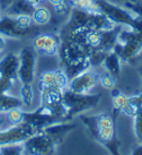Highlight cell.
Returning a JSON list of instances; mask_svg holds the SVG:
<instances>
[{
	"label": "cell",
	"mask_w": 142,
	"mask_h": 155,
	"mask_svg": "<svg viewBox=\"0 0 142 155\" xmlns=\"http://www.w3.org/2000/svg\"><path fill=\"white\" fill-rule=\"evenodd\" d=\"M116 25L109 21L102 12H91L89 13V22H88V28L95 31H107L115 28Z\"/></svg>",
	"instance_id": "9a60e30c"
},
{
	"label": "cell",
	"mask_w": 142,
	"mask_h": 155,
	"mask_svg": "<svg viewBox=\"0 0 142 155\" xmlns=\"http://www.w3.org/2000/svg\"><path fill=\"white\" fill-rule=\"evenodd\" d=\"M137 1H142V0H137Z\"/></svg>",
	"instance_id": "60d3db41"
},
{
	"label": "cell",
	"mask_w": 142,
	"mask_h": 155,
	"mask_svg": "<svg viewBox=\"0 0 142 155\" xmlns=\"http://www.w3.org/2000/svg\"><path fill=\"white\" fill-rule=\"evenodd\" d=\"M74 128H76V125H73L71 122H68V121H62V122H55V124H52V125L47 126V127H45L41 131H43L46 135L51 136L52 138L58 139V140H60L62 143L63 138L65 137V135L70 133Z\"/></svg>",
	"instance_id": "5bb4252c"
},
{
	"label": "cell",
	"mask_w": 142,
	"mask_h": 155,
	"mask_svg": "<svg viewBox=\"0 0 142 155\" xmlns=\"http://www.w3.org/2000/svg\"><path fill=\"white\" fill-rule=\"evenodd\" d=\"M35 7L27 1V0H14L13 4L6 10L7 15L10 16H18V15H28L32 16L34 13Z\"/></svg>",
	"instance_id": "d6986e66"
},
{
	"label": "cell",
	"mask_w": 142,
	"mask_h": 155,
	"mask_svg": "<svg viewBox=\"0 0 142 155\" xmlns=\"http://www.w3.org/2000/svg\"><path fill=\"white\" fill-rule=\"evenodd\" d=\"M113 51L122 62L132 64L142 52V34L129 26H121L117 34V43Z\"/></svg>",
	"instance_id": "6da1fadb"
},
{
	"label": "cell",
	"mask_w": 142,
	"mask_h": 155,
	"mask_svg": "<svg viewBox=\"0 0 142 155\" xmlns=\"http://www.w3.org/2000/svg\"><path fill=\"white\" fill-rule=\"evenodd\" d=\"M23 103L22 100L14 96V95H9L8 93H4L0 94V113H6L9 110L15 108H22Z\"/></svg>",
	"instance_id": "ffe728a7"
},
{
	"label": "cell",
	"mask_w": 142,
	"mask_h": 155,
	"mask_svg": "<svg viewBox=\"0 0 142 155\" xmlns=\"http://www.w3.org/2000/svg\"><path fill=\"white\" fill-rule=\"evenodd\" d=\"M17 79L22 84H33L36 70V52L33 47H24L19 52Z\"/></svg>",
	"instance_id": "5b68a950"
},
{
	"label": "cell",
	"mask_w": 142,
	"mask_h": 155,
	"mask_svg": "<svg viewBox=\"0 0 142 155\" xmlns=\"http://www.w3.org/2000/svg\"><path fill=\"white\" fill-rule=\"evenodd\" d=\"M5 44H6V42H5V38L0 35V51L5 48Z\"/></svg>",
	"instance_id": "8d00e7d4"
},
{
	"label": "cell",
	"mask_w": 142,
	"mask_h": 155,
	"mask_svg": "<svg viewBox=\"0 0 142 155\" xmlns=\"http://www.w3.org/2000/svg\"><path fill=\"white\" fill-rule=\"evenodd\" d=\"M13 1L14 0H0V7L5 10H7L9 6L13 4Z\"/></svg>",
	"instance_id": "d6a6232c"
},
{
	"label": "cell",
	"mask_w": 142,
	"mask_h": 155,
	"mask_svg": "<svg viewBox=\"0 0 142 155\" xmlns=\"http://www.w3.org/2000/svg\"><path fill=\"white\" fill-rule=\"evenodd\" d=\"M55 87V70L44 71L39 75V90L44 87Z\"/></svg>",
	"instance_id": "cb8c5ba5"
},
{
	"label": "cell",
	"mask_w": 142,
	"mask_h": 155,
	"mask_svg": "<svg viewBox=\"0 0 142 155\" xmlns=\"http://www.w3.org/2000/svg\"><path fill=\"white\" fill-rule=\"evenodd\" d=\"M124 1H126V0H124Z\"/></svg>",
	"instance_id": "b9f144b4"
},
{
	"label": "cell",
	"mask_w": 142,
	"mask_h": 155,
	"mask_svg": "<svg viewBox=\"0 0 142 155\" xmlns=\"http://www.w3.org/2000/svg\"><path fill=\"white\" fill-rule=\"evenodd\" d=\"M18 67L19 56L10 52L0 60V75L16 81L18 76Z\"/></svg>",
	"instance_id": "8fae6325"
},
{
	"label": "cell",
	"mask_w": 142,
	"mask_h": 155,
	"mask_svg": "<svg viewBox=\"0 0 142 155\" xmlns=\"http://www.w3.org/2000/svg\"><path fill=\"white\" fill-rule=\"evenodd\" d=\"M98 10L112 21L116 26H131L133 25L135 15L125 7H121L108 1V0H96Z\"/></svg>",
	"instance_id": "277c9868"
},
{
	"label": "cell",
	"mask_w": 142,
	"mask_h": 155,
	"mask_svg": "<svg viewBox=\"0 0 142 155\" xmlns=\"http://www.w3.org/2000/svg\"><path fill=\"white\" fill-rule=\"evenodd\" d=\"M61 144L60 140L52 138L43 131L35 133L24 144L25 155H54L56 147Z\"/></svg>",
	"instance_id": "3957f363"
},
{
	"label": "cell",
	"mask_w": 142,
	"mask_h": 155,
	"mask_svg": "<svg viewBox=\"0 0 142 155\" xmlns=\"http://www.w3.org/2000/svg\"><path fill=\"white\" fill-rule=\"evenodd\" d=\"M112 94H113V109L115 111L124 113V114L130 117L135 116V113L138 112V110L130 103L129 96L122 94L118 91H115V90L112 92Z\"/></svg>",
	"instance_id": "7c38bea8"
},
{
	"label": "cell",
	"mask_w": 142,
	"mask_h": 155,
	"mask_svg": "<svg viewBox=\"0 0 142 155\" xmlns=\"http://www.w3.org/2000/svg\"><path fill=\"white\" fill-rule=\"evenodd\" d=\"M139 71H140V76H141V78H142V66H141V68H140Z\"/></svg>",
	"instance_id": "ab89813d"
},
{
	"label": "cell",
	"mask_w": 142,
	"mask_h": 155,
	"mask_svg": "<svg viewBox=\"0 0 142 155\" xmlns=\"http://www.w3.org/2000/svg\"><path fill=\"white\" fill-rule=\"evenodd\" d=\"M72 7H77V8H80L82 10L89 12V13L98 10V6L96 4V0H78Z\"/></svg>",
	"instance_id": "83f0119b"
},
{
	"label": "cell",
	"mask_w": 142,
	"mask_h": 155,
	"mask_svg": "<svg viewBox=\"0 0 142 155\" xmlns=\"http://www.w3.org/2000/svg\"><path fill=\"white\" fill-rule=\"evenodd\" d=\"M24 112L21 108H15L6 112L5 116L11 125H21L24 122Z\"/></svg>",
	"instance_id": "d4e9b609"
},
{
	"label": "cell",
	"mask_w": 142,
	"mask_h": 155,
	"mask_svg": "<svg viewBox=\"0 0 142 155\" xmlns=\"http://www.w3.org/2000/svg\"><path fill=\"white\" fill-rule=\"evenodd\" d=\"M107 52L103 51L100 49H90L88 48L87 50V59L90 67H96V66H102L103 61L106 57Z\"/></svg>",
	"instance_id": "7402d4cb"
},
{
	"label": "cell",
	"mask_w": 142,
	"mask_h": 155,
	"mask_svg": "<svg viewBox=\"0 0 142 155\" xmlns=\"http://www.w3.org/2000/svg\"><path fill=\"white\" fill-rule=\"evenodd\" d=\"M77 1H78V0H69V4L71 5V6H73V5L76 4Z\"/></svg>",
	"instance_id": "f35d334b"
},
{
	"label": "cell",
	"mask_w": 142,
	"mask_h": 155,
	"mask_svg": "<svg viewBox=\"0 0 142 155\" xmlns=\"http://www.w3.org/2000/svg\"><path fill=\"white\" fill-rule=\"evenodd\" d=\"M98 84V74L91 69H86L85 71L78 74L71 78L68 83V90L79 94H88Z\"/></svg>",
	"instance_id": "52a82bcc"
},
{
	"label": "cell",
	"mask_w": 142,
	"mask_h": 155,
	"mask_svg": "<svg viewBox=\"0 0 142 155\" xmlns=\"http://www.w3.org/2000/svg\"><path fill=\"white\" fill-rule=\"evenodd\" d=\"M98 83L106 90H113L116 84V78L105 70L104 73L98 75Z\"/></svg>",
	"instance_id": "484cf974"
},
{
	"label": "cell",
	"mask_w": 142,
	"mask_h": 155,
	"mask_svg": "<svg viewBox=\"0 0 142 155\" xmlns=\"http://www.w3.org/2000/svg\"><path fill=\"white\" fill-rule=\"evenodd\" d=\"M121 26H116L113 30L100 31V44L99 49L105 52L113 51V49L117 43V34Z\"/></svg>",
	"instance_id": "e0dca14e"
},
{
	"label": "cell",
	"mask_w": 142,
	"mask_h": 155,
	"mask_svg": "<svg viewBox=\"0 0 142 155\" xmlns=\"http://www.w3.org/2000/svg\"><path fill=\"white\" fill-rule=\"evenodd\" d=\"M100 101V94H79L65 88L62 94V102L68 110L69 119L95 108Z\"/></svg>",
	"instance_id": "7a4b0ae2"
},
{
	"label": "cell",
	"mask_w": 142,
	"mask_h": 155,
	"mask_svg": "<svg viewBox=\"0 0 142 155\" xmlns=\"http://www.w3.org/2000/svg\"><path fill=\"white\" fill-rule=\"evenodd\" d=\"M52 17V13L51 10L45 7V6H39V7H35L34 13L32 15V19H33V23L34 25H47L50 24V21H51Z\"/></svg>",
	"instance_id": "44dd1931"
},
{
	"label": "cell",
	"mask_w": 142,
	"mask_h": 155,
	"mask_svg": "<svg viewBox=\"0 0 142 155\" xmlns=\"http://www.w3.org/2000/svg\"><path fill=\"white\" fill-rule=\"evenodd\" d=\"M61 43V36L55 34H39L33 40V49L37 53L45 56L58 54Z\"/></svg>",
	"instance_id": "30bf717a"
},
{
	"label": "cell",
	"mask_w": 142,
	"mask_h": 155,
	"mask_svg": "<svg viewBox=\"0 0 142 155\" xmlns=\"http://www.w3.org/2000/svg\"><path fill=\"white\" fill-rule=\"evenodd\" d=\"M60 122L54 116H52L50 112L43 107H39L33 112H24V122L27 126H30L35 133H39L45 127Z\"/></svg>",
	"instance_id": "ba28073f"
},
{
	"label": "cell",
	"mask_w": 142,
	"mask_h": 155,
	"mask_svg": "<svg viewBox=\"0 0 142 155\" xmlns=\"http://www.w3.org/2000/svg\"><path fill=\"white\" fill-rule=\"evenodd\" d=\"M105 70L113 75L115 78H117L121 74V66H122V61H121L120 57L117 56L114 51H109L106 53V57L103 61V65Z\"/></svg>",
	"instance_id": "ac0fdd59"
},
{
	"label": "cell",
	"mask_w": 142,
	"mask_h": 155,
	"mask_svg": "<svg viewBox=\"0 0 142 155\" xmlns=\"http://www.w3.org/2000/svg\"><path fill=\"white\" fill-rule=\"evenodd\" d=\"M14 84H15L14 79L0 75V94L8 93L9 91L14 87Z\"/></svg>",
	"instance_id": "f546056e"
},
{
	"label": "cell",
	"mask_w": 142,
	"mask_h": 155,
	"mask_svg": "<svg viewBox=\"0 0 142 155\" xmlns=\"http://www.w3.org/2000/svg\"><path fill=\"white\" fill-rule=\"evenodd\" d=\"M47 1H49L52 6H56V5L61 4V2H63V1H65V0H47Z\"/></svg>",
	"instance_id": "d590c367"
},
{
	"label": "cell",
	"mask_w": 142,
	"mask_h": 155,
	"mask_svg": "<svg viewBox=\"0 0 142 155\" xmlns=\"http://www.w3.org/2000/svg\"><path fill=\"white\" fill-rule=\"evenodd\" d=\"M24 107H30L34 101V90L32 84H22L21 86V97Z\"/></svg>",
	"instance_id": "603a6c76"
},
{
	"label": "cell",
	"mask_w": 142,
	"mask_h": 155,
	"mask_svg": "<svg viewBox=\"0 0 142 155\" xmlns=\"http://www.w3.org/2000/svg\"><path fill=\"white\" fill-rule=\"evenodd\" d=\"M54 7V10H55V14L58 16H63V15H67L68 12H69V4L67 1H63L61 4L56 5V6H53Z\"/></svg>",
	"instance_id": "4dcf8cb0"
},
{
	"label": "cell",
	"mask_w": 142,
	"mask_h": 155,
	"mask_svg": "<svg viewBox=\"0 0 142 155\" xmlns=\"http://www.w3.org/2000/svg\"><path fill=\"white\" fill-rule=\"evenodd\" d=\"M34 26L30 28H24L18 25L16 17L10 15L0 16V35L10 39H23L34 32Z\"/></svg>",
	"instance_id": "9c48e42d"
},
{
	"label": "cell",
	"mask_w": 142,
	"mask_h": 155,
	"mask_svg": "<svg viewBox=\"0 0 142 155\" xmlns=\"http://www.w3.org/2000/svg\"><path fill=\"white\" fill-rule=\"evenodd\" d=\"M1 114H4V113H0V128H1V125H2V122H4V118L1 117Z\"/></svg>",
	"instance_id": "74e56055"
},
{
	"label": "cell",
	"mask_w": 142,
	"mask_h": 155,
	"mask_svg": "<svg viewBox=\"0 0 142 155\" xmlns=\"http://www.w3.org/2000/svg\"><path fill=\"white\" fill-rule=\"evenodd\" d=\"M133 130L134 135L139 142L142 143V109L138 110V112L135 113V116L133 117Z\"/></svg>",
	"instance_id": "4316f807"
},
{
	"label": "cell",
	"mask_w": 142,
	"mask_h": 155,
	"mask_svg": "<svg viewBox=\"0 0 142 155\" xmlns=\"http://www.w3.org/2000/svg\"><path fill=\"white\" fill-rule=\"evenodd\" d=\"M88 22H89V12L82 10L77 7H72L70 12L67 30H77L85 27L88 28Z\"/></svg>",
	"instance_id": "4fadbf2b"
},
{
	"label": "cell",
	"mask_w": 142,
	"mask_h": 155,
	"mask_svg": "<svg viewBox=\"0 0 142 155\" xmlns=\"http://www.w3.org/2000/svg\"><path fill=\"white\" fill-rule=\"evenodd\" d=\"M35 131L26 124L13 125L7 129H0V147L24 144Z\"/></svg>",
	"instance_id": "8992f818"
},
{
	"label": "cell",
	"mask_w": 142,
	"mask_h": 155,
	"mask_svg": "<svg viewBox=\"0 0 142 155\" xmlns=\"http://www.w3.org/2000/svg\"><path fill=\"white\" fill-rule=\"evenodd\" d=\"M132 155H142V143L134 148V151L132 152Z\"/></svg>",
	"instance_id": "e575fe53"
},
{
	"label": "cell",
	"mask_w": 142,
	"mask_h": 155,
	"mask_svg": "<svg viewBox=\"0 0 142 155\" xmlns=\"http://www.w3.org/2000/svg\"><path fill=\"white\" fill-rule=\"evenodd\" d=\"M28 2H30L32 6H34V7H39L41 5H43L46 0H27Z\"/></svg>",
	"instance_id": "836d02e7"
},
{
	"label": "cell",
	"mask_w": 142,
	"mask_h": 155,
	"mask_svg": "<svg viewBox=\"0 0 142 155\" xmlns=\"http://www.w3.org/2000/svg\"><path fill=\"white\" fill-rule=\"evenodd\" d=\"M125 8H128L130 12L142 18V1H137V0H126L125 1Z\"/></svg>",
	"instance_id": "f1b7e54d"
},
{
	"label": "cell",
	"mask_w": 142,
	"mask_h": 155,
	"mask_svg": "<svg viewBox=\"0 0 142 155\" xmlns=\"http://www.w3.org/2000/svg\"><path fill=\"white\" fill-rule=\"evenodd\" d=\"M129 101H130V103L132 104L137 110L142 109V93L129 96Z\"/></svg>",
	"instance_id": "1f68e13d"
},
{
	"label": "cell",
	"mask_w": 142,
	"mask_h": 155,
	"mask_svg": "<svg viewBox=\"0 0 142 155\" xmlns=\"http://www.w3.org/2000/svg\"><path fill=\"white\" fill-rule=\"evenodd\" d=\"M41 92V105L42 107H50L55 103L62 102V94L63 91L56 87H44L39 90Z\"/></svg>",
	"instance_id": "2e32d148"
}]
</instances>
